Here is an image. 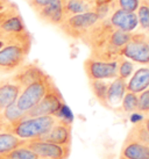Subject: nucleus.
<instances>
[{"label": "nucleus", "mask_w": 149, "mask_h": 159, "mask_svg": "<svg viewBox=\"0 0 149 159\" xmlns=\"http://www.w3.org/2000/svg\"><path fill=\"white\" fill-rule=\"evenodd\" d=\"M26 30V26L20 13L8 18L0 25V33H5V34H19Z\"/></svg>", "instance_id": "21"}, {"label": "nucleus", "mask_w": 149, "mask_h": 159, "mask_svg": "<svg viewBox=\"0 0 149 159\" xmlns=\"http://www.w3.org/2000/svg\"><path fill=\"white\" fill-rule=\"evenodd\" d=\"M114 29L115 28L111 25L108 19L99 20L96 25H93L89 29V31L85 34V36L82 39V41L88 47H90L91 50L103 48L104 45L108 43L110 36L113 33Z\"/></svg>", "instance_id": "9"}, {"label": "nucleus", "mask_w": 149, "mask_h": 159, "mask_svg": "<svg viewBox=\"0 0 149 159\" xmlns=\"http://www.w3.org/2000/svg\"><path fill=\"white\" fill-rule=\"evenodd\" d=\"M143 123H145L146 129L148 130V133H149V116H148V117H146V119L143 120Z\"/></svg>", "instance_id": "35"}, {"label": "nucleus", "mask_w": 149, "mask_h": 159, "mask_svg": "<svg viewBox=\"0 0 149 159\" xmlns=\"http://www.w3.org/2000/svg\"><path fill=\"white\" fill-rule=\"evenodd\" d=\"M26 145L37 156V158L68 159L70 156V146L58 145V144L42 141V139L27 141Z\"/></svg>", "instance_id": "8"}, {"label": "nucleus", "mask_w": 149, "mask_h": 159, "mask_svg": "<svg viewBox=\"0 0 149 159\" xmlns=\"http://www.w3.org/2000/svg\"><path fill=\"white\" fill-rule=\"evenodd\" d=\"M35 13L39 15V18L42 21L57 27L60 26L63 22V20L65 19L62 0H51L50 4L47 5L43 8L39 9Z\"/></svg>", "instance_id": "14"}, {"label": "nucleus", "mask_w": 149, "mask_h": 159, "mask_svg": "<svg viewBox=\"0 0 149 159\" xmlns=\"http://www.w3.org/2000/svg\"><path fill=\"white\" fill-rule=\"evenodd\" d=\"M37 139L55 143L58 145L70 146L71 144V123L68 120L58 119L54 127L44 136Z\"/></svg>", "instance_id": "10"}, {"label": "nucleus", "mask_w": 149, "mask_h": 159, "mask_svg": "<svg viewBox=\"0 0 149 159\" xmlns=\"http://www.w3.org/2000/svg\"><path fill=\"white\" fill-rule=\"evenodd\" d=\"M50 81H51V78L48 75H46L43 78L22 89L15 102L17 106L25 113L31 111L33 107H35L42 100V98L48 91Z\"/></svg>", "instance_id": "5"}, {"label": "nucleus", "mask_w": 149, "mask_h": 159, "mask_svg": "<svg viewBox=\"0 0 149 159\" xmlns=\"http://www.w3.org/2000/svg\"><path fill=\"white\" fill-rule=\"evenodd\" d=\"M121 56L142 65H149V36L143 33H133L132 39L121 49Z\"/></svg>", "instance_id": "6"}, {"label": "nucleus", "mask_w": 149, "mask_h": 159, "mask_svg": "<svg viewBox=\"0 0 149 159\" xmlns=\"http://www.w3.org/2000/svg\"><path fill=\"white\" fill-rule=\"evenodd\" d=\"M4 131H9V127L7 124L0 122V133H4Z\"/></svg>", "instance_id": "34"}, {"label": "nucleus", "mask_w": 149, "mask_h": 159, "mask_svg": "<svg viewBox=\"0 0 149 159\" xmlns=\"http://www.w3.org/2000/svg\"><path fill=\"white\" fill-rule=\"evenodd\" d=\"M84 2H93V0H82Z\"/></svg>", "instance_id": "37"}, {"label": "nucleus", "mask_w": 149, "mask_h": 159, "mask_svg": "<svg viewBox=\"0 0 149 159\" xmlns=\"http://www.w3.org/2000/svg\"><path fill=\"white\" fill-rule=\"evenodd\" d=\"M99 21V16L94 11L86 13L74 14L66 16L58 26L60 30L68 37L74 40H82L89 29Z\"/></svg>", "instance_id": "3"}, {"label": "nucleus", "mask_w": 149, "mask_h": 159, "mask_svg": "<svg viewBox=\"0 0 149 159\" xmlns=\"http://www.w3.org/2000/svg\"><path fill=\"white\" fill-rule=\"evenodd\" d=\"M33 37L28 30L17 35L11 43L0 50V72H13L23 65L31 51Z\"/></svg>", "instance_id": "1"}, {"label": "nucleus", "mask_w": 149, "mask_h": 159, "mask_svg": "<svg viewBox=\"0 0 149 159\" xmlns=\"http://www.w3.org/2000/svg\"><path fill=\"white\" fill-rule=\"evenodd\" d=\"M62 4L65 18L74 14L86 13L93 11L92 2H84L82 0H62Z\"/></svg>", "instance_id": "19"}, {"label": "nucleus", "mask_w": 149, "mask_h": 159, "mask_svg": "<svg viewBox=\"0 0 149 159\" xmlns=\"http://www.w3.org/2000/svg\"><path fill=\"white\" fill-rule=\"evenodd\" d=\"M21 86L12 79L0 83V113L6 107L17 102L19 94L21 92Z\"/></svg>", "instance_id": "16"}, {"label": "nucleus", "mask_w": 149, "mask_h": 159, "mask_svg": "<svg viewBox=\"0 0 149 159\" xmlns=\"http://www.w3.org/2000/svg\"><path fill=\"white\" fill-rule=\"evenodd\" d=\"M129 136H132L133 138H135L136 141L143 143L146 145H149V133L148 130L146 129L145 123H143V120L135 122L134 125L132 127V129L128 133Z\"/></svg>", "instance_id": "25"}, {"label": "nucleus", "mask_w": 149, "mask_h": 159, "mask_svg": "<svg viewBox=\"0 0 149 159\" xmlns=\"http://www.w3.org/2000/svg\"><path fill=\"white\" fill-rule=\"evenodd\" d=\"M20 13L19 12V9L17 8V6L14 4L9 5V6H7V7H5V8L0 9V25L4 22L5 20H7L8 18H11V16H13V15H15V14Z\"/></svg>", "instance_id": "31"}, {"label": "nucleus", "mask_w": 149, "mask_h": 159, "mask_svg": "<svg viewBox=\"0 0 149 159\" xmlns=\"http://www.w3.org/2000/svg\"><path fill=\"white\" fill-rule=\"evenodd\" d=\"M120 159H125V158H121V157H120Z\"/></svg>", "instance_id": "38"}, {"label": "nucleus", "mask_w": 149, "mask_h": 159, "mask_svg": "<svg viewBox=\"0 0 149 159\" xmlns=\"http://www.w3.org/2000/svg\"><path fill=\"white\" fill-rule=\"evenodd\" d=\"M111 25L115 29L127 31V33H134L139 26L136 13H132L123 11L121 8H117L108 18Z\"/></svg>", "instance_id": "11"}, {"label": "nucleus", "mask_w": 149, "mask_h": 159, "mask_svg": "<svg viewBox=\"0 0 149 159\" xmlns=\"http://www.w3.org/2000/svg\"><path fill=\"white\" fill-rule=\"evenodd\" d=\"M135 71V64L129 59L121 57L118 59V77L127 81Z\"/></svg>", "instance_id": "26"}, {"label": "nucleus", "mask_w": 149, "mask_h": 159, "mask_svg": "<svg viewBox=\"0 0 149 159\" xmlns=\"http://www.w3.org/2000/svg\"><path fill=\"white\" fill-rule=\"evenodd\" d=\"M141 2H145V4L149 5V0H141Z\"/></svg>", "instance_id": "36"}, {"label": "nucleus", "mask_w": 149, "mask_h": 159, "mask_svg": "<svg viewBox=\"0 0 149 159\" xmlns=\"http://www.w3.org/2000/svg\"><path fill=\"white\" fill-rule=\"evenodd\" d=\"M44 75L46 73L40 66L35 64H27V65H22L19 67L18 71L14 73L11 79L20 85L21 89H25L26 86L33 84L34 81H37L39 79L43 78Z\"/></svg>", "instance_id": "12"}, {"label": "nucleus", "mask_w": 149, "mask_h": 159, "mask_svg": "<svg viewBox=\"0 0 149 159\" xmlns=\"http://www.w3.org/2000/svg\"><path fill=\"white\" fill-rule=\"evenodd\" d=\"M121 107L126 113H136L137 111V94L127 91L123 99Z\"/></svg>", "instance_id": "28"}, {"label": "nucleus", "mask_w": 149, "mask_h": 159, "mask_svg": "<svg viewBox=\"0 0 149 159\" xmlns=\"http://www.w3.org/2000/svg\"><path fill=\"white\" fill-rule=\"evenodd\" d=\"M149 89V65L140 67L132 75L127 81V91L135 94Z\"/></svg>", "instance_id": "17"}, {"label": "nucleus", "mask_w": 149, "mask_h": 159, "mask_svg": "<svg viewBox=\"0 0 149 159\" xmlns=\"http://www.w3.org/2000/svg\"><path fill=\"white\" fill-rule=\"evenodd\" d=\"M17 35L18 34H5V33H0V50L4 48V47H6L8 43H11L17 37Z\"/></svg>", "instance_id": "33"}, {"label": "nucleus", "mask_w": 149, "mask_h": 159, "mask_svg": "<svg viewBox=\"0 0 149 159\" xmlns=\"http://www.w3.org/2000/svg\"><path fill=\"white\" fill-rule=\"evenodd\" d=\"M140 1H141V0H140Z\"/></svg>", "instance_id": "40"}, {"label": "nucleus", "mask_w": 149, "mask_h": 159, "mask_svg": "<svg viewBox=\"0 0 149 159\" xmlns=\"http://www.w3.org/2000/svg\"><path fill=\"white\" fill-rule=\"evenodd\" d=\"M89 84H90V89L97 100L100 102L103 106L106 107V94H107L110 83L107 80H89Z\"/></svg>", "instance_id": "22"}, {"label": "nucleus", "mask_w": 149, "mask_h": 159, "mask_svg": "<svg viewBox=\"0 0 149 159\" xmlns=\"http://www.w3.org/2000/svg\"><path fill=\"white\" fill-rule=\"evenodd\" d=\"M25 116H26V113L22 111L17 106V103L14 102L12 105H9L8 107H6L4 111L0 113V122L7 124L11 129V127L13 124L18 123L19 121H21Z\"/></svg>", "instance_id": "20"}, {"label": "nucleus", "mask_w": 149, "mask_h": 159, "mask_svg": "<svg viewBox=\"0 0 149 159\" xmlns=\"http://www.w3.org/2000/svg\"><path fill=\"white\" fill-rule=\"evenodd\" d=\"M27 141H23L18 136H15L11 131H4L0 133V157L11 152L12 150L17 149L19 146L25 145Z\"/></svg>", "instance_id": "18"}, {"label": "nucleus", "mask_w": 149, "mask_h": 159, "mask_svg": "<svg viewBox=\"0 0 149 159\" xmlns=\"http://www.w3.org/2000/svg\"><path fill=\"white\" fill-rule=\"evenodd\" d=\"M64 108H65V103L62 98L61 92L51 80L49 84L48 91L42 98V100L35 107H33L31 111H27L26 116L34 117V116L53 115V116L60 117V114L63 111Z\"/></svg>", "instance_id": "4"}, {"label": "nucleus", "mask_w": 149, "mask_h": 159, "mask_svg": "<svg viewBox=\"0 0 149 159\" xmlns=\"http://www.w3.org/2000/svg\"><path fill=\"white\" fill-rule=\"evenodd\" d=\"M140 2V0H117L118 8H121L123 11H127V12H132V13H135L137 11Z\"/></svg>", "instance_id": "30"}, {"label": "nucleus", "mask_w": 149, "mask_h": 159, "mask_svg": "<svg viewBox=\"0 0 149 159\" xmlns=\"http://www.w3.org/2000/svg\"><path fill=\"white\" fill-rule=\"evenodd\" d=\"M0 159H37V156L25 144L12 150L6 155L1 156Z\"/></svg>", "instance_id": "24"}, {"label": "nucleus", "mask_w": 149, "mask_h": 159, "mask_svg": "<svg viewBox=\"0 0 149 159\" xmlns=\"http://www.w3.org/2000/svg\"><path fill=\"white\" fill-rule=\"evenodd\" d=\"M135 13L141 30L145 33H149V5L140 2V6Z\"/></svg>", "instance_id": "27"}, {"label": "nucleus", "mask_w": 149, "mask_h": 159, "mask_svg": "<svg viewBox=\"0 0 149 159\" xmlns=\"http://www.w3.org/2000/svg\"><path fill=\"white\" fill-rule=\"evenodd\" d=\"M27 1H28V4L31 5V7L35 12H37L39 9L43 8V7H46L47 5L51 2V0H27Z\"/></svg>", "instance_id": "32"}, {"label": "nucleus", "mask_w": 149, "mask_h": 159, "mask_svg": "<svg viewBox=\"0 0 149 159\" xmlns=\"http://www.w3.org/2000/svg\"><path fill=\"white\" fill-rule=\"evenodd\" d=\"M37 159H42V158H37Z\"/></svg>", "instance_id": "39"}, {"label": "nucleus", "mask_w": 149, "mask_h": 159, "mask_svg": "<svg viewBox=\"0 0 149 159\" xmlns=\"http://www.w3.org/2000/svg\"><path fill=\"white\" fill-rule=\"evenodd\" d=\"M132 34L133 33H127V31L120 30V29H114L113 33L110 36L108 43L113 48L118 49V50L121 51V49L127 44L129 40L132 39Z\"/></svg>", "instance_id": "23"}, {"label": "nucleus", "mask_w": 149, "mask_h": 159, "mask_svg": "<svg viewBox=\"0 0 149 159\" xmlns=\"http://www.w3.org/2000/svg\"><path fill=\"white\" fill-rule=\"evenodd\" d=\"M120 157L125 159H149V145L127 135L121 148Z\"/></svg>", "instance_id": "13"}, {"label": "nucleus", "mask_w": 149, "mask_h": 159, "mask_svg": "<svg viewBox=\"0 0 149 159\" xmlns=\"http://www.w3.org/2000/svg\"><path fill=\"white\" fill-rule=\"evenodd\" d=\"M84 70L89 80H113L118 77V61L105 62L89 57L84 62Z\"/></svg>", "instance_id": "7"}, {"label": "nucleus", "mask_w": 149, "mask_h": 159, "mask_svg": "<svg viewBox=\"0 0 149 159\" xmlns=\"http://www.w3.org/2000/svg\"><path fill=\"white\" fill-rule=\"evenodd\" d=\"M127 92V81L121 78H114L110 83L106 94V107L115 108L121 106L123 99Z\"/></svg>", "instance_id": "15"}, {"label": "nucleus", "mask_w": 149, "mask_h": 159, "mask_svg": "<svg viewBox=\"0 0 149 159\" xmlns=\"http://www.w3.org/2000/svg\"><path fill=\"white\" fill-rule=\"evenodd\" d=\"M137 113H149V89L137 94Z\"/></svg>", "instance_id": "29"}, {"label": "nucleus", "mask_w": 149, "mask_h": 159, "mask_svg": "<svg viewBox=\"0 0 149 159\" xmlns=\"http://www.w3.org/2000/svg\"><path fill=\"white\" fill-rule=\"evenodd\" d=\"M58 117L53 115H44V116H34L28 117L25 116L18 123L13 124L9 131L23 141L37 139L44 136L54 124L57 122Z\"/></svg>", "instance_id": "2"}]
</instances>
